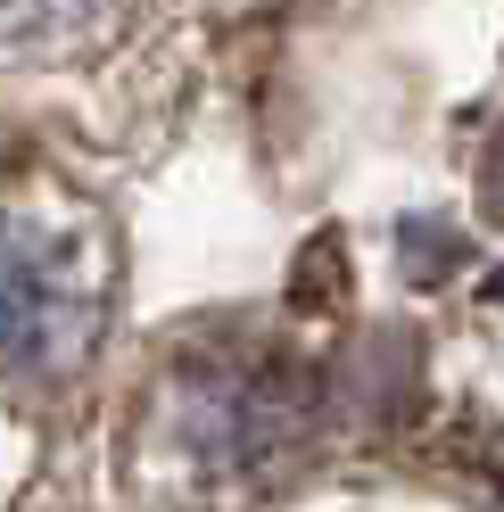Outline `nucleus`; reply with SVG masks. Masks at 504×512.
<instances>
[{
  "instance_id": "1",
  "label": "nucleus",
  "mask_w": 504,
  "mask_h": 512,
  "mask_svg": "<svg viewBox=\"0 0 504 512\" xmlns=\"http://www.w3.org/2000/svg\"><path fill=\"white\" fill-rule=\"evenodd\" d=\"M108 331V273L83 223L0 215V380H75Z\"/></svg>"
},
{
  "instance_id": "2",
  "label": "nucleus",
  "mask_w": 504,
  "mask_h": 512,
  "mask_svg": "<svg viewBox=\"0 0 504 512\" xmlns=\"http://www.w3.org/2000/svg\"><path fill=\"white\" fill-rule=\"evenodd\" d=\"M108 0H9V17H34V25H58V17H100Z\"/></svg>"
}]
</instances>
